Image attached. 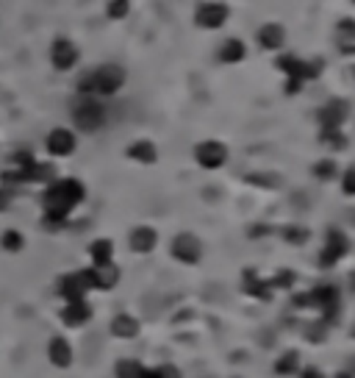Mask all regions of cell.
<instances>
[{
  "mask_svg": "<svg viewBox=\"0 0 355 378\" xmlns=\"http://www.w3.org/2000/svg\"><path fill=\"white\" fill-rule=\"evenodd\" d=\"M86 198V189L78 178H56L48 184L45 189V226L48 228H58L67 223V217L73 214L78 203Z\"/></svg>",
  "mask_w": 355,
  "mask_h": 378,
  "instance_id": "6da1fadb",
  "label": "cell"
},
{
  "mask_svg": "<svg viewBox=\"0 0 355 378\" xmlns=\"http://www.w3.org/2000/svg\"><path fill=\"white\" fill-rule=\"evenodd\" d=\"M125 84V70L117 64H101L89 73H83L78 81V92L83 98H108Z\"/></svg>",
  "mask_w": 355,
  "mask_h": 378,
  "instance_id": "7a4b0ae2",
  "label": "cell"
},
{
  "mask_svg": "<svg viewBox=\"0 0 355 378\" xmlns=\"http://www.w3.org/2000/svg\"><path fill=\"white\" fill-rule=\"evenodd\" d=\"M73 120L81 131H98L106 123V109L98 98H83L81 95V101L73 106Z\"/></svg>",
  "mask_w": 355,
  "mask_h": 378,
  "instance_id": "3957f363",
  "label": "cell"
},
{
  "mask_svg": "<svg viewBox=\"0 0 355 378\" xmlns=\"http://www.w3.org/2000/svg\"><path fill=\"white\" fill-rule=\"evenodd\" d=\"M89 289H95V284H92V267L70 273V276H61L58 278V287H56V292L64 301H81V298H86Z\"/></svg>",
  "mask_w": 355,
  "mask_h": 378,
  "instance_id": "277c9868",
  "label": "cell"
},
{
  "mask_svg": "<svg viewBox=\"0 0 355 378\" xmlns=\"http://www.w3.org/2000/svg\"><path fill=\"white\" fill-rule=\"evenodd\" d=\"M225 20H228V6H222L217 0H205V3H200V9L195 11V23L200 28H208V31L225 26Z\"/></svg>",
  "mask_w": 355,
  "mask_h": 378,
  "instance_id": "5b68a950",
  "label": "cell"
},
{
  "mask_svg": "<svg viewBox=\"0 0 355 378\" xmlns=\"http://www.w3.org/2000/svg\"><path fill=\"white\" fill-rule=\"evenodd\" d=\"M173 256H175L178 262H183V264H195L203 256V245L192 234H178L175 239H173Z\"/></svg>",
  "mask_w": 355,
  "mask_h": 378,
  "instance_id": "8992f818",
  "label": "cell"
},
{
  "mask_svg": "<svg viewBox=\"0 0 355 378\" xmlns=\"http://www.w3.org/2000/svg\"><path fill=\"white\" fill-rule=\"evenodd\" d=\"M76 145H78V139L70 128H53L51 134H48V139H45V148H48V153L56 156V159L70 156V153L76 151Z\"/></svg>",
  "mask_w": 355,
  "mask_h": 378,
  "instance_id": "52a82bcc",
  "label": "cell"
},
{
  "mask_svg": "<svg viewBox=\"0 0 355 378\" xmlns=\"http://www.w3.org/2000/svg\"><path fill=\"white\" fill-rule=\"evenodd\" d=\"M195 159H197V164H203L208 170H217L228 161V148L222 142H200L195 148Z\"/></svg>",
  "mask_w": 355,
  "mask_h": 378,
  "instance_id": "ba28073f",
  "label": "cell"
},
{
  "mask_svg": "<svg viewBox=\"0 0 355 378\" xmlns=\"http://www.w3.org/2000/svg\"><path fill=\"white\" fill-rule=\"evenodd\" d=\"M51 61L56 70L67 73L78 64V48L70 42V39H56L51 45Z\"/></svg>",
  "mask_w": 355,
  "mask_h": 378,
  "instance_id": "9c48e42d",
  "label": "cell"
},
{
  "mask_svg": "<svg viewBox=\"0 0 355 378\" xmlns=\"http://www.w3.org/2000/svg\"><path fill=\"white\" fill-rule=\"evenodd\" d=\"M89 317H92V306L86 303V298H81V301H67V306L61 309V320H64V326H70V328L86 326Z\"/></svg>",
  "mask_w": 355,
  "mask_h": 378,
  "instance_id": "30bf717a",
  "label": "cell"
},
{
  "mask_svg": "<svg viewBox=\"0 0 355 378\" xmlns=\"http://www.w3.org/2000/svg\"><path fill=\"white\" fill-rule=\"evenodd\" d=\"M344 253H347V237H344L341 231H330V234H328V245H325V251H322V267L336 264V262H339Z\"/></svg>",
  "mask_w": 355,
  "mask_h": 378,
  "instance_id": "8fae6325",
  "label": "cell"
},
{
  "mask_svg": "<svg viewBox=\"0 0 355 378\" xmlns=\"http://www.w3.org/2000/svg\"><path fill=\"white\" fill-rule=\"evenodd\" d=\"M48 359L56 367H70L73 364V345L64 337H53L48 342Z\"/></svg>",
  "mask_w": 355,
  "mask_h": 378,
  "instance_id": "7c38bea8",
  "label": "cell"
},
{
  "mask_svg": "<svg viewBox=\"0 0 355 378\" xmlns=\"http://www.w3.org/2000/svg\"><path fill=\"white\" fill-rule=\"evenodd\" d=\"M128 242H130V251L150 253L153 248H155V242H158V234H155L150 226H139V228H133V231H130Z\"/></svg>",
  "mask_w": 355,
  "mask_h": 378,
  "instance_id": "4fadbf2b",
  "label": "cell"
},
{
  "mask_svg": "<svg viewBox=\"0 0 355 378\" xmlns=\"http://www.w3.org/2000/svg\"><path fill=\"white\" fill-rule=\"evenodd\" d=\"M283 42H286V31H283L278 23L261 26V31H258V45H261L264 51H280Z\"/></svg>",
  "mask_w": 355,
  "mask_h": 378,
  "instance_id": "5bb4252c",
  "label": "cell"
},
{
  "mask_svg": "<svg viewBox=\"0 0 355 378\" xmlns=\"http://www.w3.org/2000/svg\"><path fill=\"white\" fill-rule=\"evenodd\" d=\"M220 61H225V64H239V61H245V56H247V48H245V42L242 39H236V36H230L225 39L222 45H220Z\"/></svg>",
  "mask_w": 355,
  "mask_h": 378,
  "instance_id": "9a60e30c",
  "label": "cell"
},
{
  "mask_svg": "<svg viewBox=\"0 0 355 378\" xmlns=\"http://www.w3.org/2000/svg\"><path fill=\"white\" fill-rule=\"evenodd\" d=\"M344 117H347V103L344 101H330L328 106L319 111V120H322V126L325 128H341Z\"/></svg>",
  "mask_w": 355,
  "mask_h": 378,
  "instance_id": "2e32d148",
  "label": "cell"
},
{
  "mask_svg": "<svg viewBox=\"0 0 355 378\" xmlns=\"http://www.w3.org/2000/svg\"><path fill=\"white\" fill-rule=\"evenodd\" d=\"M117 281H120V270L114 267V262L111 264H103V267H92V284H95V289H111Z\"/></svg>",
  "mask_w": 355,
  "mask_h": 378,
  "instance_id": "e0dca14e",
  "label": "cell"
},
{
  "mask_svg": "<svg viewBox=\"0 0 355 378\" xmlns=\"http://www.w3.org/2000/svg\"><path fill=\"white\" fill-rule=\"evenodd\" d=\"M128 159L142 161V164H153V161L158 159V151H155V145H153V142H148V139H139V142L128 145Z\"/></svg>",
  "mask_w": 355,
  "mask_h": 378,
  "instance_id": "ac0fdd59",
  "label": "cell"
},
{
  "mask_svg": "<svg viewBox=\"0 0 355 378\" xmlns=\"http://www.w3.org/2000/svg\"><path fill=\"white\" fill-rule=\"evenodd\" d=\"M89 256H92V267L111 264V259H114V245H111V239H95V242L89 245Z\"/></svg>",
  "mask_w": 355,
  "mask_h": 378,
  "instance_id": "d6986e66",
  "label": "cell"
},
{
  "mask_svg": "<svg viewBox=\"0 0 355 378\" xmlns=\"http://www.w3.org/2000/svg\"><path fill=\"white\" fill-rule=\"evenodd\" d=\"M111 334L120 337V339H130V337L139 334V320H133L130 314H117L111 320Z\"/></svg>",
  "mask_w": 355,
  "mask_h": 378,
  "instance_id": "ffe728a7",
  "label": "cell"
},
{
  "mask_svg": "<svg viewBox=\"0 0 355 378\" xmlns=\"http://www.w3.org/2000/svg\"><path fill=\"white\" fill-rule=\"evenodd\" d=\"M0 245H3V251L9 253H20L26 248V237L20 234V231H14V228H9V231H3V237H0Z\"/></svg>",
  "mask_w": 355,
  "mask_h": 378,
  "instance_id": "44dd1931",
  "label": "cell"
},
{
  "mask_svg": "<svg viewBox=\"0 0 355 378\" xmlns=\"http://www.w3.org/2000/svg\"><path fill=\"white\" fill-rule=\"evenodd\" d=\"M117 378H145V367L133 359H123L117 362Z\"/></svg>",
  "mask_w": 355,
  "mask_h": 378,
  "instance_id": "7402d4cb",
  "label": "cell"
},
{
  "mask_svg": "<svg viewBox=\"0 0 355 378\" xmlns=\"http://www.w3.org/2000/svg\"><path fill=\"white\" fill-rule=\"evenodd\" d=\"M314 176L319 178V181H330V178L336 176V161H333V159L317 161V164H314Z\"/></svg>",
  "mask_w": 355,
  "mask_h": 378,
  "instance_id": "603a6c76",
  "label": "cell"
},
{
  "mask_svg": "<svg viewBox=\"0 0 355 378\" xmlns=\"http://www.w3.org/2000/svg\"><path fill=\"white\" fill-rule=\"evenodd\" d=\"M128 11H130V3L128 0H111L108 9H106V14L111 20H123V17H128Z\"/></svg>",
  "mask_w": 355,
  "mask_h": 378,
  "instance_id": "cb8c5ba5",
  "label": "cell"
},
{
  "mask_svg": "<svg viewBox=\"0 0 355 378\" xmlns=\"http://www.w3.org/2000/svg\"><path fill=\"white\" fill-rule=\"evenodd\" d=\"M336 31H339V39L344 45H355V20H341Z\"/></svg>",
  "mask_w": 355,
  "mask_h": 378,
  "instance_id": "d4e9b609",
  "label": "cell"
},
{
  "mask_svg": "<svg viewBox=\"0 0 355 378\" xmlns=\"http://www.w3.org/2000/svg\"><path fill=\"white\" fill-rule=\"evenodd\" d=\"M145 378H180L175 367H158V370H145Z\"/></svg>",
  "mask_w": 355,
  "mask_h": 378,
  "instance_id": "484cf974",
  "label": "cell"
},
{
  "mask_svg": "<svg viewBox=\"0 0 355 378\" xmlns=\"http://www.w3.org/2000/svg\"><path fill=\"white\" fill-rule=\"evenodd\" d=\"M294 364H297V353H289V356H283V359H280L275 370H278L280 376H286V370H294Z\"/></svg>",
  "mask_w": 355,
  "mask_h": 378,
  "instance_id": "4316f807",
  "label": "cell"
},
{
  "mask_svg": "<svg viewBox=\"0 0 355 378\" xmlns=\"http://www.w3.org/2000/svg\"><path fill=\"white\" fill-rule=\"evenodd\" d=\"M283 237L292 239V242H305V239H308V231H303V228H286Z\"/></svg>",
  "mask_w": 355,
  "mask_h": 378,
  "instance_id": "83f0119b",
  "label": "cell"
},
{
  "mask_svg": "<svg viewBox=\"0 0 355 378\" xmlns=\"http://www.w3.org/2000/svg\"><path fill=\"white\" fill-rule=\"evenodd\" d=\"M341 189H344V195H355V167H350V170L344 173V184H341Z\"/></svg>",
  "mask_w": 355,
  "mask_h": 378,
  "instance_id": "f1b7e54d",
  "label": "cell"
},
{
  "mask_svg": "<svg viewBox=\"0 0 355 378\" xmlns=\"http://www.w3.org/2000/svg\"><path fill=\"white\" fill-rule=\"evenodd\" d=\"M9 203H11V195H9L6 189H0V212H6V209H9Z\"/></svg>",
  "mask_w": 355,
  "mask_h": 378,
  "instance_id": "f546056e",
  "label": "cell"
},
{
  "mask_svg": "<svg viewBox=\"0 0 355 378\" xmlns=\"http://www.w3.org/2000/svg\"><path fill=\"white\" fill-rule=\"evenodd\" d=\"M305 378H322V376H319V370H308V373H305Z\"/></svg>",
  "mask_w": 355,
  "mask_h": 378,
  "instance_id": "4dcf8cb0",
  "label": "cell"
},
{
  "mask_svg": "<svg viewBox=\"0 0 355 378\" xmlns=\"http://www.w3.org/2000/svg\"><path fill=\"white\" fill-rule=\"evenodd\" d=\"M353 73H355V70H353Z\"/></svg>",
  "mask_w": 355,
  "mask_h": 378,
  "instance_id": "1f68e13d",
  "label": "cell"
},
{
  "mask_svg": "<svg viewBox=\"0 0 355 378\" xmlns=\"http://www.w3.org/2000/svg\"><path fill=\"white\" fill-rule=\"evenodd\" d=\"M353 3H355V0H353Z\"/></svg>",
  "mask_w": 355,
  "mask_h": 378,
  "instance_id": "d6a6232c",
  "label": "cell"
}]
</instances>
